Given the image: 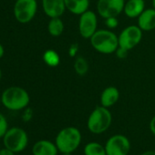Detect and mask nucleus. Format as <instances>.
<instances>
[{
  "label": "nucleus",
  "mask_w": 155,
  "mask_h": 155,
  "mask_svg": "<svg viewBox=\"0 0 155 155\" xmlns=\"http://www.w3.org/2000/svg\"><path fill=\"white\" fill-rule=\"evenodd\" d=\"M92 48L101 54L115 53L119 48V38L110 29H99L90 38Z\"/></svg>",
  "instance_id": "nucleus-3"
},
{
  "label": "nucleus",
  "mask_w": 155,
  "mask_h": 155,
  "mask_svg": "<svg viewBox=\"0 0 155 155\" xmlns=\"http://www.w3.org/2000/svg\"><path fill=\"white\" fill-rule=\"evenodd\" d=\"M138 26L142 31H151L155 28V8H147L139 16Z\"/></svg>",
  "instance_id": "nucleus-13"
},
{
  "label": "nucleus",
  "mask_w": 155,
  "mask_h": 155,
  "mask_svg": "<svg viewBox=\"0 0 155 155\" xmlns=\"http://www.w3.org/2000/svg\"><path fill=\"white\" fill-rule=\"evenodd\" d=\"M98 18L96 14L91 10L82 13L79 20V32L85 39H90L97 31Z\"/></svg>",
  "instance_id": "nucleus-9"
},
{
  "label": "nucleus",
  "mask_w": 155,
  "mask_h": 155,
  "mask_svg": "<svg viewBox=\"0 0 155 155\" xmlns=\"http://www.w3.org/2000/svg\"><path fill=\"white\" fill-rule=\"evenodd\" d=\"M42 8L50 18H60L66 10L64 0H42Z\"/></svg>",
  "instance_id": "nucleus-11"
},
{
  "label": "nucleus",
  "mask_w": 155,
  "mask_h": 155,
  "mask_svg": "<svg viewBox=\"0 0 155 155\" xmlns=\"http://www.w3.org/2000/svg\"><path fill=\"white\" fill-rule=\"evenodd\" d=\"M152 6H153V8H155V0H152Z\"/></svg>",
  "instance_id": "nucleus-32"
},
{
  "label": "nucleus",
  "mask_w": 155,
  "mask_h": 155,
  "mask_svg": "<svg viewBox=\"0 0 155 155\" xmlns=\"http://www.w3.org/2000/svg\"><path fill=\"white\" fill-rule=\"evenodd\" d=\"M43 60L48 66L51 68H55L59 64L60 58H59V55L55 50L48 49L43 54Z\"/></svg>",
  "instance_id": "nucleus-19"
},
{
  "label": "nucleus",
  "mask_w": 155,
  "mask_h": 155,
  "mask_svg": "<svg viewBox=\"0 0 155 155\" xmlns=\"http://www.w3.org/2000/svg\"><path fill=\"white\" fill-rule=\"evenodd\" d=\"M4 54H5V49H4V47L2 46V44H1V43H0V58H3Z\"/></svg>",
  "instance_id": "nucleus-29"
},
{
  "label": "nucleus",
  "mask_w": 155,
  "mask_h": 155,
  "mask_svg": "<svg viewBox=\"0 0 155 155\" xmlns=\"http://www.w3.org/2000/svg\"><path fill=\"white\" fill-rule=\"evenodd\" d=\"M145 9L144 0H128L125 2L123 12L130 18H138Z\"/></svg>",
  "instance_id": "nucleus-14"
},
{
  "label": "nucleus",
  "mask_w": 155,
  "mask_h": 155,
  "mask_svg": "<svg viewBox=\"0 0 155 155\" xmlns=\"http://www.w3.org/2000/svg\"><path fill=\"white\" fill-rule=\"evenodd\" d=\"M78 50H79V46H78V44H72L70 47H69V49H68V54L70 57H74L76 56Z\"/></svg>",
  "instance_id": "nucleus-25"
},
{
  "label": "nucleus",
  "mask_w": 155,
  "mask_h": 155,
  "mask_svg": "<svg viewBox=\"0 0 155 155\" xmlns=\"http://www.w3.org/2000/svg\"><path fill=\"white\" fill-rule=\"evenodd\" d=\"M62 155H72V153H69V152H66V153H61Z\"/></svg>",
  "instance_id": "nucleus-30"
},
{
  "label": "nucleus",
  "mask_w": 155,
  "mask_h": 155,
  "mask_svg": "<svg viewBox=\"0 0 155 155\" xmlns=\"http://www.w3.org/2000/svg\"><path fill=\"white\" fill-rule=\"evenodd\" d=\"M74 69L80 76H85L89 71V63L83 57H78L74 62Z\"/></svg>",
  "instance_id": "nucleus-20"
},
{
  "label": "nucleus",
  "mask_w": 155,
  "mask_h": 155,
  "mask_svg": "<svg viewBox=\"0 0 155 155\" xmlns=\"http://www.w3.org/2000/svg\"><path fill=\"white\" fill-rule=\"evenodd\" d=\"M32 117H33V111H32V110L29 109V108H26L25 110H24V113L22 115V120L25 122H28V121H29L32 119Z\"/></svg>",
  "instance_id": "nucleus-23"
},
{
  "label": "nucleus",
  "mask_w": 155,
  "mask_h": 155,
  "mask_svg": "<svg viewBox=\"0 0 155 155\" xmlns=\"http://www.w3.org/2000/svg\"><path fill=\"white\" fill-rule=\"evenodd\" d=\"M66 9L75 15H81L89 10L90 0H64Z\"/></svg>",
  "instance_id": "nucleus-16"
},
{
  "label": "nucleus",
  "mask_w": 155,
  "mask_h": 155,
  "mask_svg": "<svg viewBox=\"0 0 155 155\" xmlns=\"http://www.w3.org/2000/svg\"><path fill=\"white\" fill-rule=\"evenodd\" d=\"M150 130L155 136V116H153L150 121Z\"/></svg>",
  "instance_id": "nucleus-27"
},
{
  "label": "nucleus",
  "mask_w": 155,
  "mask_h": 155,
  "mask_svg": "<svg viewBox=\"0 0 155 155\" xmlns=\"http://www.w3.org/2000/svg\"><path fill=\"white\" fill-rule=\"evenodd\" d=\"M82 135L76 127H66L58 131L56 136L55 143L60 153H73L81 143Z\"/></svg>",
  "instance_id": "nucleus-2"
},
{
  "label": "nucleus",
  "mask_w": 155,
  "mask_h": 155,
  "mask_svg": "<svg viewBox=\"0 0 155 155\" xmlns=\"http://www.w3.org/2000/svg\"><path fill=\"white\" fill-rule=\"evenodd\" d=\"M48 31L52 37H59L64 31V23L60 18H50L48 25Z\"/></svg>",
  "instance_id": "nucleus-17"
},
{
  "label": "nucleus",
  "mask_w": 155,
  "mask_h": 155,
  "mask_svg": "<svg viewBox=\"0 0 155 155\" xmlns=\"http://www.w3.org/2000/svg\"><path fill=\"white\" fill-rule=\"evenodd\" d=\"M8 130V120L2 113H0V139L4 137Z\"/></svg>",
  "instance_id": "nucleus-21"
},
{
  "label": "nucleus",
  "mask_w": 155,
  "mask_h": 155,
  "mask_svg": "<svg viewBox=\"0 0 155 155\" xmlns=\"http://www.w3.org/2000/svg\"><path fill=\"white\" fill-rule=\"evenodd\" d=\"M119 47L126 50H130L141 41L142 30L139 26H129L119 35Z\"/></svg>",
  "instance_id": "nucleus-7"
},
{
  "label": "nucleus",
  "mask_w": 155,
  "mask_h": 155,
  "mask_svg": "<svg viewBox=\"0 0 155 155\" xmlns=\"http://www.w3.org/2000/svg\"><path fill=\"white\" fill-rule=\"evenodd\" d=\"M112 122V115L108 108L96 107L90 114L87 121L88 130L93 134H101L109 130Z\"/></svg>",
  "instance_id": "nucleus-4"
},
{
  "label": "nucleus",
  "mask_w": 155,
  "mask_h": 155,
  "mask_svg": "<svg viewBox=\"0 0 155 155\" xmlns=\"http://www.w3.org/2000/svg\"><path fill=\"white\" fill-rule=\"evenodd\" d=\"M1 78H2V70L0 68V81H1Z\"/></svg>",
  "instance_id": "nucleus-31"
},
{
  "label": "nucleus",
  "mask_w": 155,
  "mask_h": 155,
  "mask_svg": "<svg viewBox=\"0 0 155 155\" xmlns=\"http://www.w3.org/2000/svg\"><path fill=\"white\" fill-rule=\"evenodd\" d=\"M125 0H99L97 10L99 15L105 18L110 17H118L123 12Z\"/></svg>",
  "instance_id": "nucleus-10"
},
{
  "label": "nucleus",
  "mask_w": 155,
  "mask_h": 155,
  "mask_svg": "<svg viewBox=\"0 0 155 155\" xmlns=\"http://www.w3.org/2000/svg\"><path fill=\"white\" fill-rule=\"evenodd\" d=\"M83 151L84 155H107L105 146L96 141L87 143L83 149Z\"/></svg>",
  "instance_id": "nucleus-18"
},
{
  "label": "nucleus",
  "mask_w": 155,
  "mask_h": 155,
  "mask_svg": "<svg viewBox=\"0 0 155 155\" xmlns=\"http://www.w3.org/2000/svg\"><path fill=\"white\" fill-rule=\"evenodd\" d=\"M104 146L107 155H128L130 150V141L122 134L112 135Z\"/></svg>",
  "instance_id": "nucleus-8"
},
{
  "label": "nucleus",
  "mask_w": 155,
  "mask_h": 155,
  "mask_svg": "<svg viewBox=\"0 0 155 155\" xmlns=\"http://www.w3.org/2000/svg\"><path fill=\"white\" fill-rule=\"evenodd\" d=\"M1 102L8 110L18 111L28 108L30 102V97L25 89L13 86L3 91L1 95Z\"/></svg>",
  "instance_id": "nucleus-1"
},
{
  "label": "nucleus",
  "mask_w": 155,
  "mask_h": 155,
  "mask_svg": "<svg viewBox=\"0 0 155 155\" xmlns=\"http://www.w3.org/2000/svg\"><path fill=\"white\" fill-rule=\"evenodd\" d=\"M120 99V91L114 86L107 87L101 95V105L105 108H110L117 103Z\"/></svg>",
  "instance_id": "nucleus-15"
},
{
  "label": "nucleus",
  "mask_w": 155,
  "mask_h": 155,
  "mask_svg": "<svg viewBox=\"0 0 155 155\" xmlns=\"http://www.w3.org/2000/svg\"><path fill=\"white\" fill-rule=\"evenodd\" d=\"M105 25L108 28V29H114L119 25V20L117 17H110L108 18H105Z\"/></svg>",
  "instance_id": "nucleus-22"
},
{
  "label": "nucleus",
  "mask_w": 155,
  "mask_h": 155,
  "mask_svg": "<svg viewBox=\"0 0 155 155\" xmlns=\"http://www.w3.org/2000/svg\"><path fill=\"white\" fill-rule=\"evenodd\" d=\"M37 10V0H16L14 6V16L19 23L27 24L35 18Z\"/></svg>",
  "instance_id": "nucleus-6"
},
{
  "label": "nucleus",
  "mask_w": 155,
  "mask_h": 155,
  "mask_svg": "<svg viewBox=\"0 0 155 155\" xmlns=\"http://www.w3.org/2000/svg\"><path fill=\"white\" fill-rule=\"evenodd\" d=\"M2 104V102H1V97H0V105Z\"/></svg>",
  "instance_id": "nucleus-33"
},
{
  "label": "nucleus",
  "mask_w": 155,
  "mask_h": 155,
  "mask_svg": "<svg viewBox=\"0 0 155 155\" xmlns=\"http://www.w3.org/2000/svg\"><path fill=\"white\" fill-rule=\"evenodd\" d=\"M2 139L4 146L15 153L22 152L28 145V135L25 130L19 127L8 128Z\"/></svg>",
  "instance_id": "nucleus-5"
},
{
  "label": "nucleus",
  "mask_w": 155,
  "mask_h": 155,
  "mask_svg": "<svg viewBox=\"0 0 155 155\" xmlns=\"http://www.w3.org/2000/svg\"><path fill=\"white\" fill-rule=\"evenodd\" d=\"M116 56L119 58H120V59H122V58H125L126 57H127V55H128V50H126V49H124V48H117V50H116Z\"/></svg>",
  "instance_id": "nucleus-24"
},
{
  "label": "nucleus",
  "mask_w": 155,
  "mask_h": 155,
  "mask_svg": "<svg viewBox=\"0 0 155 155\" xmlns=\"http://www.w3.org/2000/svg\"><path fill=\"white\" fill-rule=\"evenodd\" d=\"M16 153L14 151H12L11 150L4 147L2 149H0V155H15Z\"/></svg>",
  "instance_id": "nucleus-26"
},
{
  "label": "nucleus",
  "mask_w": 155,
  "mask_h": 155,
  "mask_svg": "<svg viewBox=\"0 0 155 155\" xmlns=\"http://www.w3.org/2000/svg\"><path fill=\"white\" fill-rule=\"evenodd\" d=\"M140 155H155V150H147L142 152Z\"/></svg>",
  "instance_id": "nucleus-28"
},
{
  "label": "nucleus",
  "mask_w": 155,
  "mask_h": 155,
  "mask_svg": "<svg viewBox=\"0 0 155 155\" xmlns=\"http://www.w3.org/2000/svg\"><path fill=\"white\" fill-rule=\"evenodd\" d=\"M58 149L55 142L48 140H40L32 147L33 155H58Z\"/></svg>",
  "instance_id": "nucleus-12"
}]
</instances>
